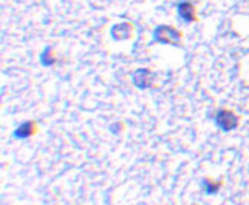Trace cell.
<instances>
[{
	"label": "cell",
	"instance_id": "obj_1",
	"mask_svg": "<svg viewBox=\"0 0 249 205\" xmlns=\"http://www.w3.org/2000/svg\"><path fill=\"white\" fill-rule=\"evenodd\" d=\"M215 123L220 130L223 131H234L240 125V116H238L234 110L229 108H218L215 113Z\"/></svg>",
	"mask_w": 249,
	"mask_h": 205
},
{
	"label": "cell",
	"instance_id": "obj_5",
	"mask_svg": "<svg viewBox=\"0 0 249 205\" xmlns=\"http://www.w3.org/2000/svg\"><path fill=\"white\" fill-rule=\"evenodd\" d=\"M202 185H203V191L206 196H215V194L220 193V190L223 188L225 185V181L223 179H213L211 176H206L202 181Z\"/></svg>",
	"mask_w": 249,
	"mask_h": 205
},
{
	"label": "cell",
	"instance_id": "obj_7",
	"mask_svg": "<svg viewBox=\"0 0 249 205\" xmlns=\"http://www.w3.org/2000/svg\"><path fill=\"white\" fill-rule=\"evenodd\" d=\"M131 31H132L131 23H120L111 29V36L114 39H128Z\"/></svg>",
	"mask_w": 249,
	"mask_h": 205
},
{
	"label": "cell",
	"instance_id": "obj_8",
	"mask_svg": "<svg viewBox=\"0 0 249 205\" xmlns=\"http://www.w3.org/2000/svg\"><path fill=\"white\" fill-rule=\"evenodd\" d=\"M54 62V59L51 57V50L48 48V50L43 53V56H42V63L43 65H51Z\"/></svg>",
	"mask_w": 249,
	"mask_h": 205
},
{
	"label": "cell",
	"instance_id": "obj_4",
	"mask_svg": "<svg viewBox=\"0 0 249 205\" xmlns=\"http://www.w3.org/2000/svg\"><path fill=\"white\" fill-rule=\"evenodd\" d=\"M36 133H37V122L36 121H26V122H23L17 126L13 133V136L17 139H28V138H31V136H34Z\"/></svg>",
	"mask_w": 249,
	"mask_h": 205
},
{
	"label": "cell",
	"instance_id": "obj_3",
	"mask_svg": "<svg viewBox=\"0 0 249 205\" xmlns=\"http://www.w3.org/2000/svg\"><path fill=\"white\" fill-rule=\"evenodd\" d=\"M132 83L136 85L140 90H145V88H151L154 83V74L148 68H139V70L134 71L132 74Z\"/></svg>",
	"mask_w": 249,
	"mask_h": 205
},
{
	"label": "cell",
	"instance_id": "obj_6",
	"mask_svg": "<svg viewBox=\"0 0 249 205\" xmlns=\"http://www.w3.org/2000/svg\"><path fill=\"white\" fill-rule=\"evenodd\" d=\"M177 11H178V16H180L181 20H185L188 23L196 20V9L191 2H181L177 8Z\"/></svg>",
	"mask_w": 249,
	"mask_h": 205
},
{
	"label": "cell",
	"instance_id": "obj_2",
	"mask_svg": "<svg viewBox=\"0 0 249 205\" xmlns=\"http://www.w3.org/2000/svg\"><path fill=\"white\" fill-rule=\"evenodd\" d=\"M154 37L157 42H161V43H172V45H178V41H180V31H177L176 28L172 26H165V25H160L156 28L154 31Z\"/></svg>",
	"mask_w": 249,
	"mask_h": 205
}]
</instances>
